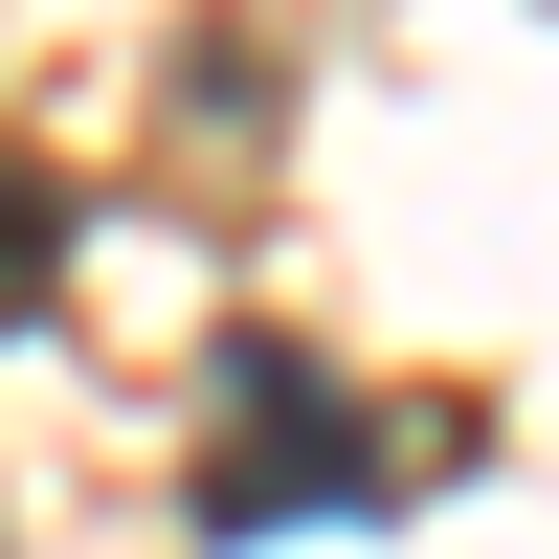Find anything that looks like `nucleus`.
I'll return each mask as SVG.
<instances>
[{
    "instance_id": "1",
    "label": "nucleus",
    "mask_w": 559,
    "mask_h": 559,
    "mask_svg": "<svg viewBox=\"0 0 559 559\" xmlns=\"http://www.w3.org/2000/svg\"><path fill=\"white\" fill-rule=\"evenodd\" d=\"M358 471H381V448H358V403L313 381L292 336H224V471H202V515L269 537V515H336Z\"/></svg>"
},
{
    "instance_id": "2",
    "label": "nucleus",
    "mask_w": 559,
    "mask_h": 559,
    "mask_svg": "<svg viewBox=\"0 0 559 559\" xmlns=\"http://www.w3.org/2000/svg\"><path fill=\"white\" fill-rule=\"evenodd\" d=\"M45 292H68V179H45V157H0V336H23Z\"/></svg>"
}]
</instances>
